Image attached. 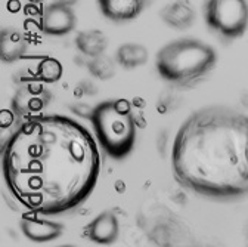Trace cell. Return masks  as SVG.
<instances>
[{
  "instance_id": "obj_6",
  "label": "cell",
  "mask_w": 248,
  "mask_h": 247,
  "mask_svg": "<svg viewBox=\"0 0 248 247\" xmlns=\"http://www.w3.org/2000/svg\"><path fill=\"white\" fill-rule=\"evenodd\" d=\"M43 82H27L19 86L12 97V114L22 121L30 120L33 117L42 115V113L47 108L52 101L50 90L46 89Z\"/></svg>"
},
{
  "instance_id": "obj_17",
  "label": "cell",
  "mask_w": 248,
  "mask_h": 247,
  "mask_svg": "<svg viewBox=\"0 0 248 247\" xmlns=\"http://www.w3.org/2000/svg\"><path fill=\"white\" fill-rule=\"evenodd\" d=\"M55 2H59V3L67 5V6H74L78 3V0H55Z\"/></svg>"
},
{
  "instance_id": "obj_5",
  "label": "cell",
  "mask_w": 248,
  "mask_h": 247,
  "mask_svg": "<svg viewBox=\"0 0 248 247\" xmlns=\"http://www.w3.org/2000/svg\"><path fill=\"white\" fill-rule=\"evenodd\" d=\"M202 12L205 24L225 39H238L248 28L247 0H205Z\"/></svg>"
},
{
  "instance_id": "obj_2",
  "label": "cell",
  "mask_w": 248,
  "mask_h": 247,
  "mask_svg": "<svg viewBox=\"0 0 248 247\" xmlns=\"http://www.w3.org/2000/svg\"><path fill=\"white\" fill-rule=\"evenodd\" d=\"M171 173L182 188L202 198L232 201L248 196V115L210 105L177 129Z\"/></svg>"
},
{
  "instance_id": "obj_16",
  "label": "cell",
  "mask_w": 248,
  "mask_h": 247,
  "mask_svg": "<svg viewBox=\"0 0 248 247\" xmlns=\"http://www.w3.org/2000/svg\"><path fill=\"white\" fill-rule=\"evenodd\" d=\"M117 63V61H115ZM115 63L114 59L107 56L105 53L90 58L87 63V70L89 73L99 80H109L115 76Z\"/></svg>"
},
{
  "instance_id": "obj_12",
  "label": "cell",
  "mask_w": 248,
  "mask_h": 247,
  "mask_svg": "<svg viewBox=\"0 0 248 247\" xmlns=\"http://www.w3.org/2000/svg\"><path fill=\"white\" fill-rule=\"evenodd\" d=\"M27 52V39L14 27L2 28L0 34V56L6 64H14L21 58H24Z\"/></svg>"
},
{
  "instance_id": "obj_1",
  "label": "cell",
  "mask_w": 248,
  "mask_h": 247,
  "mask_svg": "<svg viewBox=\"0 0 248 247\" xmlns=\"http://www.w3.org/2000/svg\"><path fill=\"white\" fill-rule=\"evenodd\" d=\"M96 141L68 115L42 114L22 121L2 149L8 191L34 214L71 212L98 183L101 152Z\"/></svg>"
},
{
  "instance_id": "obj_13",
  "label": "cell",
  "mask_w": 248,
  "mask_h": 247,
  "mask_svg": "<svg viewBox=\"0 0 248 247\" xmlns=\"http://www.w3.org/2000/svg\"><path fill=\"white\" fill-rule=\"evenodd\" d=\"M76 46L84 56L95 58L105 53L108 48V39L101 30H86L77 34Z\"/></svg>"
},
{
  "instance_id": "obj_8",
  "label": "cell",
  "mask_w": 248,
  "mask_h": 247,
  "mask_svg": "<svg viewBox=\"0 0 248 247\" xmlns=\"http://www.w3.org/2000/svg\"><path fill=\"white\" fill-rule=\"evenodd\" d=\"M118 234H120V224L117 216L111 212L99 213L83 228L84 238L102 246L115 243Z\"/></svg>"
},
{
  "instance_id": "obj_10",
  "label": "cell",
  "mask_w": 248,
  "mask_h": 247,
  "mask_svg": "<svg viewBox=\"0 0 248 247\" xmlns=\"http://www.w3.org/2000/svg\"><path fill=\"white\" fill-rule=\"evenodd\" d=\"M148 0H98L102 15L114 22H127L138 18Z\"/></svg>"
},
{
  "instance_id": "obj_3",
  "label": "cell",
  "mask_w": 248,
  "mask_h": 247,
  "mask_svg": "<svg viewBox=\"0 0 248 247\" xmlns=\"http://www.w3.org/2000/svg\"><path fill=\"white\" fill-rule=\"evenodd\" d=\"M216 64V49L194 37L173 40L163 46L155 56V68L161 79L185 90L204 83Z\"/></svg>"
},
{
  "instance_id": "obj_9",
  "label": "cell",
  "mask_w": 248,
  "mask_h": 247,
  "mask_svg": "<svg viewBox=\"0 0 248 247\" xmlns=\"http://www.w3.org/2000/svg\"><path fill=\"white\" fill-rule=\"evenodd\" d=\"M21 232L34 243H49L61 237L64 232V225L43 218L34 216H24L19 222Z\"/></svg>"
},
{
  "instance_id": "obj_14",
  "label": "cell",
  "mask_w": 248,
  "mask_h": 247,
  "mask_svg": "<svg viewBox=\"0 0 248 247\" xmlns=\"http://www.w3.org/2000/svg\"><path fill=\"white\" fill-rule=\"evenodd\" d=\"M148 56H149L148 49L139 43H124L115 52L117 64L127 70H133V68L145 66Z\"/></svg>"
},
{
  "instance_id": "obj_11",
  "label": "cell",
  "mask_w": 248,
  "mask_h": 247,
  "mask_svg": "<svg viewBox=\"0 0 248 247\" xmlns=\"http://www.w3.org/2000/svg\"><path fill=\"white\" fill-rule=\"evenodd\" d=\"M160 16L169 27L176 30H186L194 24L197 12L191 0H174L161 9Z\"/></svg>"
},
{
  "instance_id": "obj_7",
  "label": "cell",
  "mask_w": 248,
  "mask_h": 247,
  "mask_svg": "<svg viewBox=\"0 0 248 247\" xmlns=\"http://www.w3.org/2000/svg\"><path fill=\"white\" fill-rule=\"evenodd\" d=\"M77 18L73 6L53 2L47 5L39 19V28L49 36H65L76 28Z\"/></svg>"
},
{
  "instance_id": "obj_15",
  "label": "cell",
  "mask_w": 248,
  "mask_h": 247,
  "mask_svg": "<svg viewBox=\"0 0 248 247\" xmlns=\"http://www.w3.org/2000/svg\"><path fill=\"white\" fill-rule=\"evenodd\" d=\"M64 74V67L61 61L52 56L40 58V63L36 68V79L43 83H56Z\"/></svg>"
},
{
  "instance_id": "obj_4",
  "label": "cell",
  "mask_w": 248,
  "mask_h": 247,
  "mask_svg": "<svg viewBox=\"0 0 248 247\" xmlns=\"http://www.w3.org/2000/svg\"><path fill=\"white\" fill-rule=\"evenodd\" d=\"M90 123L98 144L111 159L127 157L136 144V120L132 104L124 99H108L92 111Z\"/></svg>"
}]
</instances>
